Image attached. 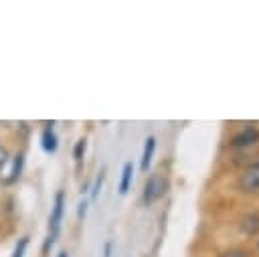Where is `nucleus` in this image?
Returning <instances> with one entry per match:
<instances>
[{
    "mask_svg": "<svg viewBox=\"0 0 259 257\" xmlns=\"http://www.w3.org/2000/svg\"><path fill=\"white\" fill-rule=\"evenodd\" d=\"M168 188H170V180L164 174H160V172L150 174V178L144 184V202L150 204V202L160 200L168 192Z\"/></svg>",
    "mask_w": 259,
    "mask_h": 257,
    "instance_id": "nucleus-1",
    "label": "nucleus"
},
{
    "mask_svg": "<svg viewBox=\"0 0 259 257\" xmlns=\"http://www.w3.org/2000/svg\"><path fill=\"white\" fill-rule=\"evenodd\" d=\"M57 257H69V253H67V251H61V253H59Z\"/></svg>",
    "mask_w": 259,
    "mask_h": 257,
    "instance_id": "nucleus-17",
    "label": "nucleus"
},
{
    "mask_svg": "<svg viewBox=\"0 0 259 257\" xmlns=\"http://www.w3.org/2000/svg\"><path fill=\"white\" fill-rule=\"evenodd\" d=\"M85 140H79L77 144H75V152H73V156H75V160H81L83 158V152H85Z\"/></svg>",
    "mask_w": 259,
    "mask_h": 257,
    "instance_id": "nucleus-11",
    "label": "nucleus"
},
{
    "mask_svg": "<svg viewBox=\"0 0 259 257\" xmlns=\"http://www.w3.org/2000/svg\"><path fill=\"white\" fill-rule=\"evenodd\" d=\"M239 231L245 235H255L259 233V215L255 212H247L239 219Z\"/></svg>",
    "mask_w": 259,
    "mask_h": 257,
    "instance_id": "nucleus-5",
    "label": "nucleus"
},
{
    "mask_svg": "<svg viewBox=\"0 0 259 257\" xmlns=\"http://www.w3.org/2000/svg\"><path fill=\"white\" fill-rule=\"evenodd\" d=\"M109 253H111V243L105 245V257H109Z\"/></svg>",
    "mask_w": 259,
    "mask_h": 257,
    "instance_id": "nucleus-16",
    "label": "nucleus"
},
{
    "mask_svg": "<svg viewBox=\"0 0 259 257\" xmlns=\"http://www.w3.org/2000/svg\"><path fill=\"white\" fill-rule=\"evenodd\" d=\"M154 150H156V138L150 136V138L146 140V144H144V152H142V162H140L142 172L148 170V166H150V162H152V156H154Z\"/></svg>",
    "mask_w": 259,
    "mask_h": 257,
    "instance_id": "nucleus-6",
    "label": "nucleus"
},
{
    "mask_svg": "<svg viewBox=\"0 0 259 257\" xmlns=\"http://www.w3.org/2000/svg\"><path fill=\"white\" fill-rule=\"evenodd\" d=\"M40 144H42V150L45 152H55L57 150V136L51 127H45L42 132V138H40Z\"/></svg>",
    "mask_w": 259,
    "mask_h": 257,
    "instance_id": "nucleus-8",
    "label": "nucleus"
},
{
    "mask_svg": "<svg viewBox=\"0 0 259 257\" xmlns=\"http://www.w3.org/2000/svg\"><path fill=\"white\" fill-rule=\"evenodd\" d=\"M237 184H239V188L243 192H249V194L259 192V158L245 166V170L241 172Z\"/></svg>",
    "mask_w": 259,
    "mask_h": 257,
    "instance_id": "nucleus-2",
    "label": "nucleus"
},
{
    "mask_svg": "<svg viewBox=\"0 0 259 257\" xmlns=\"http://www.w3.org/2000/svg\"><path fill=\"white\" fill-rule=\"evenodd\" d=\"M85 208H87V202H81V204H79V217L85 215Z\"/></svg>",
    "mask_w": 259,
    "mask_h": 257,
    "instance_id": "nucleus-15",
    "label": "nucleus"
},
{
    "mask_svg": "<svg viewBox=\"0 0 259 257\" xmlns=\"http://www.w3.org/2000/svg\"><path fill=\"white\" fill-rule=\"evenodd\" d=\"M132 176H134V164L132 162H125L123 164V170H121V180H119V194H125L130 184H132Z\"/></svg>",
    "mask_w": 259,
    "mask_h": 257,
    "instance_id": "nucleus-7",
    "label": "nucleus"
},
{
    "mask_svg": "<svg viewBox=\"0 0 259 257\" xmlns=\"http://www.w3.org/2000/svg\"><path fill=\"white\" fill-rule=\"evenodd\" d=\"M101 180H103V174H99V178L95 180V186H93V190H91V196H93V198L99 194V188H101Z\"/></svg>",
    "mask_w": 259,
    "mask_h": 257,
    "instance_id": "nucleus-13",
    "label": "nucleus"
},
{
    "mask_svg": "<svg viewBox=\"0 0 259 257\" xmlns=\"http://www.w3.org/2000/svg\"><path fill=\"white\" fill-rule=\"evenodd\" d=\"M20 170H22V156L18 154V156L14 158V166H12V170H10V176H8V182H12V180H16V178L20 176Z\"/></svg>",
    "mask_w": 259,
    "mask_h": 257,
    "instance_id": "nucleus-9",
    "label": "nucleus"
},
{
    "mask_svg": "<svg viewBox=\"0 0 259 257\" xmlns=\"http://www.w3.org/2000/svg\"><path fill=\"white\" fill-rule=\"evenodd\" d=\"M219 257H249V253L243 251V249H229V251L221 253Z\"/></svg>",
    "mask_w": 259,
    "mask_h": 257,
    "instance_id": "nucleus-10",
    "label": "nucleus"
},
{
    "mask_svg": "<svg viewBox=\"0 0 259 257\" xmlns=\"http://www.w3.org/2000/svg\"><path fill=\"white\" fill-rule=\"evenodd\" d=\"M63 206H65V194H63V192H57V196H55V204H53V212H51V219H49L51 237H55V235L59 233L61 219H63Z\"/></svg>",
    "mask_w": 259,
    "mask_h": 257,
    "instance_id": "nucleus-4",
    "label": "nucleus"
},
{
    "mask_svg": "<svg viewBox=\"0 0 259 257\" xmlns=\"http://www.w3.org/2000/svg\"><path fill=\"white\" fill-rule=\"evenodd\" d=\"M26 245H28V239H20V243L16 245L12 257H24V249H26Z\"/></svg>",
    "mask_w": 259,
    "mask_h": 257,
    "instance_id": "nucleus-12",
    "label": "nucleus"
},
{
    "mask_svg": "<svg viewBox=\"0 0 259 257\" xmlns=\"http://www.w3.org/2000/svg\"><path fill=\"white\" fill-rule=\"evenodd\" d=\"M257 142H259V130H257V127H245V130L237 132V134L231 138L229 146L235 148V150H245V148L255 146Z\"/></svg>",
    "mask_w": 259,
    "mask_h": 257,
    "instance_id": "nucleus-3",
    "label": "nucleus"
},
{
    "mask_svg": "<svg viewBox=\"0 0 259 257\" xmlns=\"http://www.w3.org/2000/svg\"><path fill=\"white\" fill-rule=\"evenodd\" d=\"M4 164H6V150L0 146V168H2Z\"/></svg>",
    "mask_w": 259,
    "mask_h": 257,
    "instance_id": "nucleus-14",
    "label": "nucleus"
}]
</instances>
